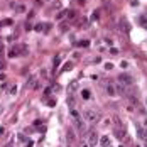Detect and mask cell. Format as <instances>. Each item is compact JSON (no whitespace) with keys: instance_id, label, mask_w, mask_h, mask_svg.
I'll return each instance as SVG.
<instances>
[{"instance_id":"cell-1","label":"cell","mask_w":147,"mask_h":147,"mask_svg":"<svg viewBox=\"0 0 147 147\" xmlns=\"http://www.w3.org/2000/svg\"><path fill=\"white\" fill-rule=\"evenodd\" d=\"M83 117H85V120H86V122L96 123V122L100 120V113H98V112H95V110H85Z\"/></svg>"},{"instance_id":"cell-2","label":"cell","mask_w":147,"mask_h":147,"mask_svg":"<svg viewBox=\"0 0 147 147\" xmlns=\"http://www.w3.org/2000/svg\"><path fill=\"white\" fill-rule=\"evenodd\" d=\"M86 140H88L90 146H96V142L100 140V139H98V134L95 132V130H90L88 132V139H86Z\"/></svg>"},{"instance_id":"cell-3","label":"cell","mask_w":147,"mask_h":147,"mask_svg":"<svg viewBox=\"0 0 147 147\" xmlns=\"http://www.w3.org/2000/svg\"><path fill=\"white\" fill-rule=\"evenodd\" d=\"M118 80H120V83L125 85V86H127V85H132V76H130V74H120Z\"/></svg>"},{"instance_id":"cell-4","label":"cell","mask_w":147,"mask_h":147,"mask_svg":"<svg viewBox=\"0 0 147 147\" xmlns=\"http://www.w3.org/2000/svg\"><path fill=\"white\" fill-rule=\"evenodd\" d=\"M105 91H107V95H108V96H115V95H117V88H115L113 85H110V83H108V85H105Z\"/></svg>"},{"instance_id":"cell-5","label":"cell","mask_w":147,"mask_h":147,"mask_svg":"<svg viewBox=\"0 0 147 147\" xmlns=\"http://www.w3.org/2000/svg\"><path fill=\"white\" fill-rule=\"evenodd\" d=\"M9 58H15V56H20V49H19V46H14V47H10L9 49V54H7Z\"/></svg>"},{"instance_id":"cell-6","label":"cell","mask_w":147,"mask_h":147,"mask_svg":"<svg viewBox=\"0 0 147 147\" xmlns=\"http://www.w3.org/2000/svg\"><path fill=\"white\" fill-rule=\"evenodd\" d=\"M100 144H102V147H108L110 146V137L108 135H102L100 137Z\"/></svg>"},{"instance_id":"cell-7","label":"cell","mask_w":147,"mask_h":147,"mask_svg":"<svg viewBox=\"0 0 147 147\" xmlns=\"http://www.w3.org/2000/svg\"><path fill=\"white\" fill-rule=\"evenodd\" d=\"M78 88H80V83H78V81H71L69 86H68V91H69V93H74Z\"/></svg>"},{"instance_id":"cell-8","label":"cell","mask_w":147,"mask_h":147,"mask_svg":"<svg viewBox=\"0 0 147 147\" xmlns=\"http://www.w3.org/2000/svg\"><path fill=\"white\" fill-rule=\"evenodd\" d=\"M115 135H117V139L123 140V139H125V135H127V132H125L123 129H115Z\"/></svg>"},{"instance_id":"cell-9","label":"cell","mask_w":147,"mask_h":147,"mask_svg":"<svg viewBox=\"0 0 147 147\" xmlns=\"http://www.w3.org/2000/svg\"><path fill=\"white\" fill-rule=\"evenodd\" d=\"M137 132H139V137L144 139L147 142V129H142V127H137Z\"/></svg>"},{"instance_id":"cell-10","label":"cell","mask_w":147,"mask_h":147,"mask_svg":"<svg viewBox=\"0 0 147 147\" xmlns=\"http://www.w3.org/2000/svg\"><path fill=\"white\" fill-rule=\"evenodd\" d=\"M117 93H120V95H123V96H127V88H125V85H118L117 86Z\"/></svg>"},{"instance_id":"cell-11","label":"cell","mask_w":147,"mask_h":147,"mask_svg":"<svg viewBox=\"0 0 147 147\" xmlns=\"http://www.w3.org/2000/svg\"><path fill=\"white\" fill-rule=\"evenodd\" d=\"M37 86V78L36 76H32L29 80V83H27V88H36Z\"/></svg>"},{"instance_id":"cell-12","label":"cell","mask_w":147,"mask_h":147,"mask_svg":"<svg viewBox=\"0 0 147 147\" xmlns=\"http://www.w3.org/2000/svg\"><path fill=\"white\" fill-rule=\"evenodd\" d=\"M76 123H78V129H80L81 132H86V125H85V122H81V118H78Z\"/></svg>"},{"instance_id":"cell-13","label":"cell","mask_w":147,"mask_h":147,"mask_svg":"<svg viewBox=\"0 0 147 147\" xmlns=\"http://www.w3.org/2000/svg\"><path fill=\"white\" fill-rule=\"evenodd\" d=\"M90 96H91L90 90H83V91H81V98H83V100H90Z\"/></svg>"},{"instance_id":"cell-14","label":"cell","mask_w":147,"mask_h":147,"mask_svg":"<svg viewBox=\"0 0 147 147\" xmlns=\"http://www.w3.org/2000/svg\"><path fill=\"white\" fill-rule=\"evenodd\" d=\"M74 102H76L74 96L73 95H69V96H68V107H69V108H74Z\"/></svg>"},{"instance_id":"cell-15","label":"cell","mask_w":147,"mask_h":147,"mask_svg":"<svg viewBox=\"0 0 147 147\" xmlns=\"http://www.w3.org/2000/svg\"><path fill=\"white\" fill-rule=\"evenodd\" d=\"M19 49H20V56H26V54H27V51H29V49H27V47H26L24 44L19 46Z\"/></svg>"},{"instance_id":"cell-16","label":"cell","mask_w":147,"mask_h":147,"mask_svg":"<svg viewBox=\"0 0 147 147\" xmlns=\"http://www.w3.org/2000/svg\"><path fill=\"white\" fill-rule=\"evenodd\" d=\"M66 15H68V19H69V20H73L74 17H76V12H74V10H68Z\"/></svg>"},{"instance_id":"cell-17","label":"cell","mask_w":147,"mask_h":147,"mask_svg":"<svg viewBox=\"0 0 147 147\" xmlns=\"http://www.w3.org/2000/svg\"><path fill=\"white\" fill-rule=\"evenodd\" d=\"M71 68H73V64H71V63H66V64L63 66V71H69Z\"/></svg>"},{"instance_id":"cell-18","label":"cell","mask_w":147,"mask_h":147,"mask_svg":"<svg viewBox=\"0 0 147 147\" xmlns=\"http://www.w3.org/2000/svg\"><path fill=\"white\" fill-rule=\"evenodd\" d=\"M74 139V134H73V129H68V140H73Z\"/></svg>"},{"instance_id":"cell-19","label":"cell","mask_w":147,"mask_h":147,"mask_svg":"<svg viewBox=\"0 0 147 147\" xmlns=\"http://www.w3.org/2000/svg\"><path fill=\"white\" fill-rule=\"evenodd\" d=\"M34 29L37 30V32H41V30H44V24H37V26H36Z\"/></svg>"},{"instance_id":"cell-20","label":"cell","mask_w":147,"mask_h":147,"mask_svg":"<svg viewBox=\"0 0 147 147\" xmlns=\"http://www.w3.org/2000/svg\"><path fill=\"white\" fill-rule=\"evenodd\" d=\"M80 147H91L88 144V140H81V142H80Z\"/></svg>"},{"instance_id":"cell-21","label":"cell","mask_w":147,"mask_h":147,"mask_svg":"<svg viewBox=\"0 0 147 147\" xmlns=\"http://www.w3.org/2000/svg\"><path fill=\"white\" fill-rule=\"evenodd\" d=\"M110 54H112V56H117V54H118V51L115 49V47H110Z\"/></svg>"},{"instance_id":"cell-22","label":"cell","mask_w":147,"mask_h":147,"mask_svg":"<svg viewBox=\"0 0 147 147\" xmlns=\"http://www.w3.org/2000/svg\"><path fill=\"white\" fill-rule=\"evenodd\" d=\"M15 91H17V86H10V90H9V93H10V95H15Z\"/></svg>"},{"instance_id":"cell-23","label":"cell","mask_w":147,"mask_h":147,"mask_svg":"<svg viewBox=\"0 0 147 147\" xmlns=\"http://www.w3.org/2000/svg\"><path fill=\"white\" fill-rule=\"evenodd\" d=\"M120 68H129V63H127V61H122V63H120Z\"/></svg>"},{"instance_id":"cell-24","label":"cell","mask_w":147,"mask_h":147,"mask_svg":"<svg viewBox=\"0 0 147 147\" xmlns=\"http://www.w3.org/2000/svg\"><path fill=\"white\" fill-rule=\"evenodd\" d=\"M105 69H113V64H112V63H107V64H105Z\"/></svg>"},{"instance_id":"cell-25","label":"cell","mask_w":147,"mask_h":147,"mask_svg":"<svg viewBox=\"0 0 147 147\" xmlns=\"http://www.w3.org/2000/svg\"><path fill=\"white\" fill-rule=\"evenodd\" d=\"M91 19H93V20H96V19H98V12H93V15H91Z\"/></svg>"},{"instance_id":"cell-26","label":"cell","mask_w":147,"mask_h":147,"mask_svg":"<svg viewBox=\"0 0 147 147\" xmlns=\"http://www.w3.org/2000/svg\"><path fill=\"white\" fill-rule=\"evenodd\" d=\"M105 42H107V44L110 46V47H112V46H113V41H112V39H107V41H105Z\"/></svg>"},{"instance_id":"cell-27","label":"cell","mask_w":147,"mask_h":147,"mask_svg":"<svg viewBox=\"0 0 147 147\" xmlns=\"http://www.w3.org/2000/svg\"><path fill=\"white\" fill-rule=\"evenodd\" d=\"M80 44H81V46H85V47H86V46H90V42H88V41H81Z\"/></svg>"},{"instance_id":"cell-28","label":"cell","mask_w":147,"mask_h":147,"mask_svg":"<svg viewBox=\"0 0 147 147\" xmlns=\"http://www.w3.org/2000/svg\"><path fill=\"white\" fill-rule=\"evenodd\" d=\"M0 113H2V107H0Z\"/></svg>"},{"instance_id":"cell-29","label":"cell","mask_w":147,"mask_h":147,"mask_svg":"<svg viewBox=\"0 0 147 147\" xmlns=\"http://www.w3.org/2000/svg\"><path fill=\"white\" fill-rule=\"evenodd\" d=\"M146 29H147V24H146Z\"/></svg>"},{"instance_id":"cell-30","label":"cell","mask_w":147,"mask_h":147,"mask_svg":"<svg viewBox=\"0 0 147 147\" xmlns=\"http://www.w3.org/2000/svg\"><path fill=\"white\" fill-rule=\"evenodd\" d=\"M135 147H139V146H135Z\"/></svg>"},{"instance_id":"cell-31","label":"cell","mask_w":147,"mask_h":147,"mask_svg":"<svg viewBox=\"0 0 147 147\" xmlns=\"http://www.w3.org/2000/svg\"><path fill=\"white\" fill-rule=\"evenodd\" d=\"M146 103H147V100H146Z\"/></svg>"},{"instance_id":"cell-32","label":"cell","mask_w":147,"mask_h":147,"mask_svg":"<svg viewBox=\"0 0 147 147\" xmlns=\"http://www.w3.org/2000/svg\"><path fill=\"white\" fill-rule=\"evenodd\" d=\"M108 147H110V146H108Z\"/></svg>"}]
</instances>
